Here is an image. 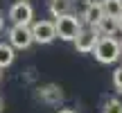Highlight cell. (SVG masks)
<instances>
[{
	"label": "cell",
	"instance_id": "obj_10",
	"mask_svg": "<svg viewBox=\"0 0 122 113\" xmlns=\"http://www.w3.org/2000/svg\"><path fill=\"white\" fill-rule=\"evenodd\" d=\"M70 7H72V0H50V14H52L54 18L68 16Z\"/></svg>",
	"mask_w": 122,
	"mask_h": 113
},
{
	"label": "cell",
	"instance_id": "obj_1",
	"mask_svg": "<svg viewBox=\"0 0 122 113\" xmlns=\"http://www.w3.org/2000/svg\"><path fill=\"white\" fill-rule=\"evenodd\" d=\"M93 54H95V59L100 61V63H104V66L115 63V61L122 56V54H120V41L113 39V36H104V39L97 41Z\"/></svg>",
	"mask_w": 122,
	"mask_h": 113
},
{
	"label": "cell",
	"instance_id": "obj_4",
	"mask_svg": "<svg viewBox=\"0 0 122 113\" xmlns=\"http://www.w3.org/2000/svg\"><path fill=\"white\" fill-rule=\"evenodd\" d=\"M32 30V39H34V43H52L54 39H57V30H54V21H36L30 25Z\"/></svg>",
	"mask_w": 122,
	"mask_h": 113
},
{
	"label": "cell",
	"instance_id": "obj_12",
	"mask_svg": "<svg viewBox=\"0 0 122 113\" xmlns=\"http://www.w3.org/2000/svg\"><path fill=\"white\" fill-rule=\"evenodd\" d=\"M102 9H104V16L118 21L122 16V0H104L102 2Z\"/></svg>",
	"mask_w": 122,
	"mask_h": 113
},
{
	"label": "cell",
	"instance_id": "obj_2",
	"mask_svg": "<svg viewBox=\"0 0 122 113\" xmlns=\"http://www.w3.org/2000/svg\"><path fill=\"white\" fill-rule=\"evenodd\" d=\"M54 30H57V36L61 41H75L77 34L81 32V21L75 14H68V16L54 18Z\"/></svg>",
	"mask_w": 122,
	"mask_h": 113
},
{
	"label": "cell",
	"instance_id": "obj_21",
	"mask_svg": "<svg viewBox=\"0 0 122 113\" xmlns=\"http://www.w3.org/2000/svg\"><path fill=\"white\" fill-rule=\"evenodd\" d=\"M0 77H2V72H0Z\"/></svg>",
	"mask_w": 122,
	"mask_h": 113
},
{
	"label": "cell",
	"instance_id": "obj_19",
	"mask_svg": "<svg viewBox=\"0 0 122 113\" xmlns=\"http://www.w3.org/2000/svg\"><path fill=\"white\" fill-rule=\"evenodd\" d=\"M120 54H122V41H120Z\"/></svg>",
	"mask_w": 122,
	"mask_h": 113
},
{
	"label": "cell",
	"instance_id": "obj_13",
	"mask_svg": "<svg viewBox=\"0 0 122 113\" xmlns=\"http://www.w3.org/2000/svg\"><path fill=\"white\" fill-rule=\"evenodd\" d=\"M102 113H122V102L120 100H109L104 104V111Z\"/></svg>",
	"mask_w": 122,
	"mask_h": 113
},
{
	"label": "cell",
	"instance_id": "obj_20",
	"mask_svg": "<svg viewBox=\"0 0 122 113\" xmlns=\"http://www.w3.org/2000/svg\"><path fill=\"white\" fill-rule=\"evenodd\" d=\"M23 2H27V0H23Z\"/></svg>",
	"mask_w": 122,
	"mask_h": 113
},
{
	"label": "cell",
	"instance_id": "obj_14",
	"mask_svg": "<svg viewBox=\"0 0 122 113\" xmlns=\"http://www.w3.org/2000/svg\"><path fill=\"white\" fill-rule=\"evenodd\" d=\"M113 86L122 93V66H118V68L113 70Z\"/></svg>",
	"mask_w": 122,
	"mask_h": 113
},
{
	"label": "cell",
	"instance_id": "obj_9",
	"mask_svg": "<svg viewBox=\"0 0 122 113\" xmlns=\"http://www.w3.org/2000/svg\"><path fill=\"white\" fill-rule=\"evenodd\" d=\"M39 95H41V100L48 102V104H59V102L63 100V93H61V88H59V86H54V84H50V86L41 88Z\"/></svg>",
	"mask_w": 122,
	"mask_h": 113
},
{
	"label": "cell",
	"instance_id": "obj_17",
	"mask_svg": "<svg viewBox=\"0 0 122 113\" xmlns=\"http://www.w3.org/2000/svg\"><path fill=\"white\" fill-rule=\"evenodd\" d=\"M0 30H2V14H0Z\"/></svg>",
	"mask_w": 122,
	"mask_h": 113
},
{
	"label": "cell",
	"instance_id": "obj_18",
	"mask_svg": "<svg viewBox=\"0 0 122 113\" xmlns=\"http://www.w3.org/2000/svg\"><path fill=\"white\" fill-rule=\"evenodd\" d=\"M0 111H2V97H0Z\"/></svg>",
	"mask_w": 122,
	"mask_h": 113
},
{
	"label": "cell",
	"instance_id": "obj_11",
	"mask_svg": "<svg viewBox=\"0 0 122 113\" xmlns=\"http://www.w3.org/2000/svg\"><path fill=\"white\" fill-rule=\"evenodd\" d=\"M14 59H16V50L11 48L9 43H0V70L2 68H9V66L14 63Z\"/></svg>",
	"mask_w": 122,
	"mask_h": 113
},
{
	"label": "cell",
	"instance_id": "obj_7",
	"mask_svg": "<svg viewBox=\"0 0 122 113\" xmlns=\"http://www.w3.org/2000/svg\"><path fill=\"white\" fill-rule=\"evenodd\" d=\"M81 18L88 23V27H95L97 23L104 18V9H102V5H100V2H88L86 7H84Z\"/></svg>",
	"mask_w": 122,
	"mask_h": 113
},
{
	"label": "cell",
	"instance_id": "obj_8",
	"mask_svg": "<svg viewBox=\"0 0 122 113\" xmlns=\"http://www.w3.org/2000/svg\"><path fill=\"white\" fill-rule=\"evenodd\" d=\"M93 30L97 32V36H100V39H104V36H113L115 32H118V21H115V18L104 16L95 27H93Z\"/></svg>",
	"mask_w": 122,
	"mask_h": 113
},
{
	"label": "cell",
	"instance_id": "obj_5",
	"mask_svg": "<svg viewBox=\"0 0 122 113\" xmlns=\"http://www.w3.org/2000/svg\"><path fill=\"white\" fill-rule=\"evenodd\" d=\"M32 18H34V9H32L30 2L18 0V2L11 5V9H9V21H11L14 25H32Z\"/></svg>",
	"mask_w": 122,
	"mask_h": 113
},
{
	"label": "cell",
	"instance_id": "obj_3",
	"mask_svg": "<svg viewBox=\"0 0 122 113\" xmlns=\"http://www.w3.org/2000/svg\"><path fill=\"white\" fill-rule=\"evenodd\" d=\"M7 36H9L7 43L11 45L14 50H27L32 43H34L30 25H11V30H9V34H7Z\"/></svg>",
	"mask_w": 122,
	"mask_h": 113
},
{
	"label": "cell",
	"instance_id": "obj_15",
	"mask_svg": "<svg viewBox=\"0 0 122 113\" xmlns=\"http://www.w3.org/2000/svg\"><path fill=\"white\" fill-rule=\"evenodd\" d=\"M57 113H77V111H72V109H59Z\"/></svg>",
	"mask_w": 122,
	"mask_h": 113
},
{
	"label": "cell",
	"instance_id": "obj_6",
	"mask_svg": "<svg viewBox=\"0 0 122 113\" xmlns=\"http://www.w3.org/2000/svg\"><path fill=\"white\" fill-rule=\"evenodd\" d=\"M97 41H100V36H97V32L93 30V27H81V32L77 34V39H75L72 43H75V50H77V52L88 54V52L95 50Z\"/></svg>",
	"mask_w": 122,
	"mask_h": 113
},
{
	"label": "cell",
	"instance_id": "obj_16",
	"mask_svg": "<svg viewBox=\"0 0 122 113\" xmlns=\"http://www.w3.org/2000/svg\"><path fill=\"white\" fill-rule=\"evenodd\" d=\"M118 30H120V32H122V16H120V18H118Z\"/></svg>",
	"mask_w": 122,
	"mask_h": 113
}]
</instances>
